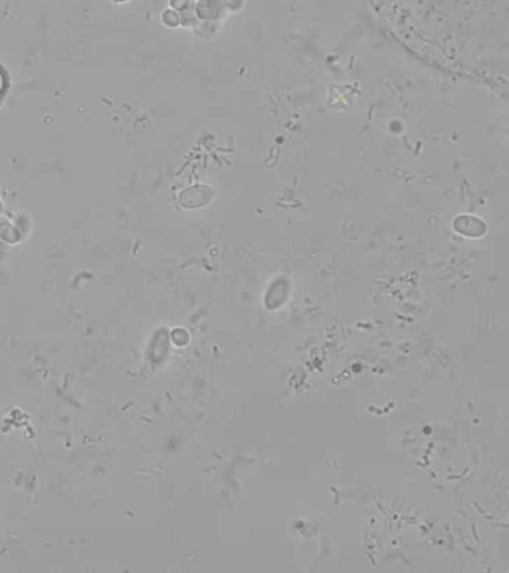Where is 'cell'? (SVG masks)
<instances>
[{"label":"cell","mask_w":509,"mask_h":573,"mask_svg":"<svg viewBox=\"0 0 509 573\" xmlns=\"http://www.w3.org/2000/svg\"><path fill=\"white\" fill-rule=\"evenodd\" d=\"M5 85H6V81H5V75H4V71H2V69H0V95H4V90H5Z\"/></svg>","instance_id":"cell-2"},{"label":"cell","mask_w":509,"mask_h":573,"mask_svg":"<svg viewBox=\"0 0 509 573\" xmlns=\"http://www.w3.org/2000/svg\"><path fill=\"white\" fill-rule=\"evenodd\" d=\"M0 237L9 240V242H14V240H17L15 227L11 224L6 219H4V216H0Z\"/></svg>","instance_id":"cell-1"},{"label":"cell","mask_w":509,"mask_h":573,"mask_svg":"<svg viewBox=\"0 0 509 573\" xmlns=\"http://www.w3.org/2000/svg\"><path fill=\"white\" fill-rule=\"evenodd\" d=\"M112 2H115V4H124V2H127V0H112Z\"/></svg>","instance_id":"cell-3"},{"label":"cell","mask_w":509,"mask_h":573,"mask_svg":"<svg viewBox=\"0 0 509 573\" xmlns=\"http://www.w3.org/2000/svg\"><path fill=\"white\" fill-rule=\"evenodd\" d=\"M4 212V205H2V200H0V214Z\"/></svg>","instance_id":"cell-4"}]
</instances>
